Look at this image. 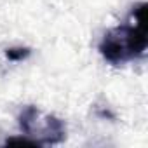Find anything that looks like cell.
Returning <instances> with one entry per match:
<instances>
[{"label":"cell","mask_w":148,"mask_h":148,"mask_svg":"<svg viewBox=\"0 0 148 148\" xmlns=\"http://www.w3.org/2000/svg\"><path fill=\"white\" fill-rule=\"evenodd\" d=\"M19 127L28 136L33 139L38 146L40 145H56L64 141L66 138V125L61 119H58L52 113H47L40 110L38 106L28 105L21 110L19 117Z\"/></svg>","instance_id":"2"},{"label":"cell","mask_w":148,"mask_h":148,"mask_svg":"<svg viewBox=\"0 0 148 148\" xmlns=\"http://www.w3.org/2000/svg\"><path fill=\"white\" fill-rule=\"evenodd\" d=\"M5 56L11 61H23L30 56V49L28 47H12V49L5 51Z\"/></svg>","instance_id":"3"},{"label":"cell","mask_w":148,"mask_h":148,"mask_svg":"<svg viewBox=\"0 0 148 148\" xmlns=\"http://www.w3.org/2000/svg\"><path fill=\"white\" fill-rule=\"evenodd\" d=\"M5 145H30V146H38L33 139H30L28 136H19V138H7L5 139Z\"/></svg>","instance_id":"4"},{"label":"cell","mask_w":148,"mask_h":148,"mask_svg":"<svg viewBox=\"0 0 148 148\" xmlns=\"http://www.w3.org/2000/svg\"><path fill=\"white\" fill-rule=\"evenodd\" d=\"M129 23L108 30L99 42V54L112 64H124L141 58L148 47L146 37V4H138L131 12Z\"/></svg>","instance_id":"1"}]
</instances>
